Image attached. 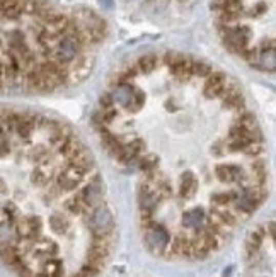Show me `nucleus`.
I'll return each mask as SVG.
<instances>
[{
	"label": "nucleus",
	"mask_w": 276,
	"mask_h": 277,
	"mask_svg": "<svg viewBox=\"0 0 276 277\" xmlns=\"http://www.w3.org/2000/svg\"><path fill=\"white\" fill-rule=\"evenodd\" d=\"M94 127L106 153L138 175L142 238L155 257L206 259L269 194L256 111L201 58L155 51L126 63L101 94Z\"/></svg>",
	"instance_id": "1"
},
{
	"label": "nucleus",
	"mask_w": 276,
	"mask_h": 277,
	"mask_svg": "<svg viewBox=\"0 0 276 277\" xmlns=\"http://www.w3.org/2000/svg\"><path fill=\"white\" fill-rule=\"evenodd\" d=\"M31 194L63 206L103 237L94 216L106 204V187L84 138L55 116L0 105V257L19 277H81L50 225L28 218L24 204L46 223L36 206L58 215Z\"/></svg>",
	"instance_id": "2"
},
{
	"label": "nucleus",
	"mask_w": 276,
	"mask_h": 277,
	"mask_svg": "<svg viewBox=\"0 0 276 277\" xmlns=\"http://www.w3.org/2000/svg\"><path fill=\"white\" fill-rule=\"evenodd\" d=\"M106 23L55 0H0V97L50 95L75 87L97 61Z\"/></svg>",
	"instance_id": "3"
},
{
	"label": "nucleus",
	"mask_w": 276,
	"mask_h": 277,
	"mask_svg": "<svg viewBox=\"0 0 276 277\" xmlns=\"http://www.w3.org/2000/svg\"><path fill=\"white\" fill-rule=\"evenodd\" d=\"M215 28L239 60L261 73L276 67L274 0H211Z\"/></svg>",
	"instance_id": "4"
}]
</instances>
